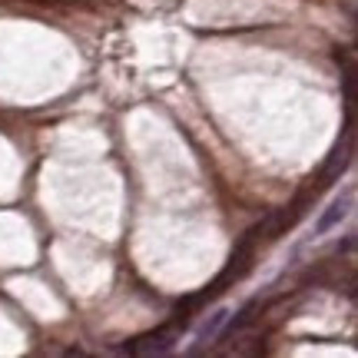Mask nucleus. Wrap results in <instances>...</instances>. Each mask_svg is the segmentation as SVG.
<instances>
[{
	"label": "nucleus",
	"mask_w": 358,
	"mask_h": 358,
	"mask_svg": "<svg viewBox=\"0 0 358 358\" xmlns=\"http://www.w3.org/2000/svg\"><path fill=\"white\" fill-rule=\"evenodd\" d=\"M229 319V312H226V308H219L216 315H213V319L206 322V329H203V338H213V335L219 332V325H222V322Z\"/></svg>",
	"instance_id": "obj_2"
},
{
	"label": "nucleus",
	"mask_w": 358,
	"mask_h": 358,
	"mask_svg": "<svg viewBox=\"0 0 358 358\" xmlns=\"http://www.w3.org/2000/svg\"><path fill=\"white\" fill-rule=\"evenodd\" d=\"M352 203H355V189H345V196H335L332 203L325 206V213L315 219V239H319V236H329L335 226H342V219L348 216Z\"/></svg>",
	"instance_id": "obj_1"
}]
</instances>
